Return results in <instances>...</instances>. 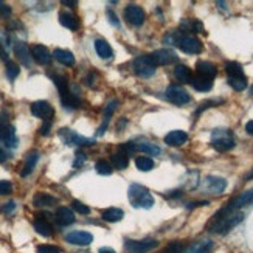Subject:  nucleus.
Here are the masks:
<instances>
[{"label":"nucleus","instance_id":"obj_1","mask_svg":"<svg viewBox=\"0 0 253 253\" xmlns=\"http://www.w3.org/2000/svg\"><path fill=\"white\" fill-rule=\"evenodd\" d=\"M165 42H169L172 45H177L182 51L188 54H197L202 51V42L197 39L196 36L186 35V33L180 31H172L169 35L165 36Z\"/></svg>","mask_w":253,"mask_h":253},{"label":"nucleus","instance_id":"obj_2","mask_svg":"<svg viewBox=\"0 0 253 253\" xmlns=\"http://www.w3.org/2000/svg\"><path fill=\"white\" fill-rule=\"evenodd\" d=\"M244 219V214L241 211H221L217 214L214 222L211 224V232L217 235H225L228 233L233 227H236L241 221Z\"/></svg>","mask_w":253,"mask_h":253},{"label":"nucleus","instance_id":"obj_3","mask_svg":"<svg viewBox=\"0 0 253 253\" xmlns=\"http://www.w3.org/2000/svg\"><path fill=\"white\" fill-rule=\"evenodd\" d=\"M127 197H129V202L135 208H146V210H149L154 205V197L151 196L149 190L137 183L129 186Z\"/></svg>","mask_w":253,"mask_h":253},{"label":"nucleus","instance_id":"obj_4","mask_svg":"<svg viewBox=\"0 0 253 253\" xmlns=\"http://www.w3.org/2000/svg\"><path fill=\"white\" fill-rule=\"evenodd\" d=\"M211 145L219 152H227L235 148L236 141L228 129H216L211 134Z\"/></svg>","mask_w":253,"mask_h":253},{"label":"nucleus","instance_id":"obj_5","mask_svg":"<svg viewBox=\"0 0 253 253\" xmlns=\"http://www.w3.org/2000/svg\"><path fill=\"white\" fill-rule=\"evenodd\" d=\"M59 137L62 138V141L65 145H76V146H92L93 145V140L92 138H87V137H83L80 134H76L75 130L72 129H67L64 127L59 130Z\"/></svg>","mask_w":253,"mask_h":253},{"label":"nucleus","instance_id":"obj_6","mask_svg":"<svg viewBox=\"0 0 253 253\" xmlns=\"http://www.w3.org/2000/svg\"><path fill=\"white\" fill-rule=\"evenodd\" d=\"M159 246L157 239L146 238L140 241H126V250L129 253H148Z\"/></svg>","mask_w":253,"mask_h":253},{"label":"nucleus","instance_id":"obj_7","mask_svg":"<svg viewBox=\"0 0 253 253\" xmlns=\"http://www.w3.org/2000/svg\"><path fill=\"white\" fill-rule=\"evenodd\" d=\"M157 65L154 64L151 56H140L134 61V70L141 78H149L156 73Z\"/></svg>","mask_w":253,"mask_h":253},{"label":"nucleus","instance_id":"obj_8","mask_svg":"<svg viewBox=\"0 0 253 253\" xmlns=\"http://www.w3.org/2000/svg\"><path fill=\"white\" fill-rule=\"evenodd\" d=\"M165 93H167L168 101H171L172 104H177V106H183V104H186V103H190V101H191L190 93L186 92V90L183 89V87L175 85V84L169 85Z\"/></svg>","mask_w":253,"mask_h":253},{"label":"nucleus","instance_id":"obj_9","mask_svg":"<svg viewBox=\"0 0 253 253\" xmlns=\"http://www.w3.org/2000/svg\"><path fill=\"white\" fill-rule=\"evenodd\" d=\"M149 56L152 58V61H154V64H156V65H168V64H174V62L179 61V56L171 48L156 50L154 53H151Z\"/></svg>","mask_w":253,"mask_h":253},{"label":"nucleus","instance_id":"obj_10","mask_svg":"<svg viewBox=\"0 0 253 253\" xmlns=\"http://www.w3.org/2000/svg\"><path fill=\"white\" fill-rule=\"evenodd\" d=\"M125 19L129 22L130 25L140 27V25H143V22H145V11H143L141 6L130 3L125 9Z\"/></svg>","mask_w":253,"mask_h":253},{"label":"nucleus","instance_id":"obj_11","mask_svg":"<svg viewBox=\"0 0 253 253\" xmlns=\"http://www.w3.org/2000/svg\"><path fill=\"white\" fill-rule=\"evenodd\" d=\"M0 141H2L6 148H11V149L17 148L19 138L16 135V129H14L13 125L8 123V125L0 126Z\"/></svg>","mask_w":253,"mask_h":253},{"label":"nucleus","instance_id":"obj_12","mask_svg":"<svg viewBox=\"0 0 253 253\" xmlns=\"http://www.w3.org/2000/svg\"><path fill=\"white\" fill-rule=\"evenodd\" d=\"M31 114L41 118V120H51V117L54 115V109L48 101H35L31 104Z\"/></svg>","mask_w":253,"mask_h":253},{"label":"nucleus","instance_id":"obj_13","mask_svg":"<svg viewBox=\"0 0 253 253\" xmlns=\"http://www.w3.org/2000/svg\"><path fill=\"white\" fill-rule=\"evenodd\" d=\"M250 204H253V188H250V190L244 191L243 194H239L238 197H235V199L230 202L222 211H236L238 208L250 205Z\"/></svg>","mask_w":253,"mask_h":253},{"label":"nucleus","instance_id":"obj_14","mask_svg":"<svg viewBox=\"0 0 253 253\" xmlns=\"http://www.w3.org/2000/svg\"><path fill=\"white\" fill-rule=\"evenodd\" d=\"M227 188V180L216 175H208L204 179V190L210 191L213 194H221Z\"/></svg>","mask_w":253,"mask_h":253},{"label":"nucleus","instance_id":"obj_15","mask_svg":"<svg viewBox=\"0 0 253 253\" xmlns=\"http://www.w3.org/2000/svg\"><path fill=\"white\" fill-rule=\"evenodd\" d=\"M65 241H67L69 244H73V246H89L92 244L93 241V236L92 233L89 232H72L65 236Z\"/></svg>","mask_w":253,"mask_h":253},{"label":"nucleus","instance_id":"obj_16","mask_svg":"<svg viewBox=\"0 0 253 253\" xmlns=\"http://www.w3.org/2000/svg\"><path fill=\"white\" fill-rule=\"evenodd\" d=\"M31 58L35 59L38 64H41V65H48L51 62V58L53 56L50 54V51H48L47 47L36 43V45L31 47Z\"/></svg>","mask_w":253,"mask_h":253},{"label":"nucleus","instance_id":"obj_17","mask_svg":"<svg viewBox=\"0 0 253 253\" xmlns=\"http://www.w3.org/2000/svg\"><path fill=\"white\" fill-rule=\"evenodd\" d=\"M48 216L47 214H38L36 219H35V230L41 235V236H45V238H50L53 235V227L51 224L48 222Z\"/></svg>","mask_w":253,"mask_h":253},{"label":"nucleus","instance_id":"obj_18","mask_svg":"<svg viewBox=\"0 0 253 253\" xmlns=\"http://www.w3.org/2000/svg\"><path fill=\"white\" fill-rule=\"evenodd\" d=\"M14 53H16V56L22 65L30 67L31 65V50L28 48V45L25 42H16L14 43Z\"/></svg>","mask_w":253,"mask_h":253},{"label":"nucleus","instance_id":"obj_19","mask_svg":"<svg viewBox=\"0 0 253 253\" xmlns=\"http://www.w3.org/2000/svg\"><path fill=\"white\" fill-rule=\"evenodd\" d=\"M188 140V135H186V132L183 130H171L169 134L165 135V143H167L168 146H182L186 143Z\"/></svg>","mask_w":253,"mask_h":253},{"label":"nucleus","instance_id":"obj_20","mask_svg":"<svg viewBox=\"0 0 253 253\" xmlns=\"http://www.w3.org/2000/svg\"><path fill=\"white\" fill-rule=\"evenodd\" d=\"M54 219H56V222L59 225L67 227L75 222V213L67 207H61V208H58L56 214H54Z\"/></svg>","mask_w":253,"mask_h":253},{"label":"nucleus","instance_id":"obj_21","mask_svg":"<svg viewBox=\"0 0 253 253\" xmlns=\"http://www.w3.org/2000/svg\"><path fill=\"white\" fill-rule=\"evenodd\" d=\"M59 22L61 25L69 28L70 31H76L80 28V19L76 17L75 14L69 13V11H61L59 13Z\"/></svg>","mask_w":253,"mask_h":253},{"label":"nucleus","instance_id":"obj_22","mask_svg":"<svg viewBox=\"0 0 253 253\" xmlns=\"http://www.w3.org/2000/svg\"><path fill=\"white\" fill-rule=\"evenodd\" d=\"M39 160V152L38 151H33V152H28L27 157H25V163H24V168L20 171V175L22 177H27L33 172V169L36 168V163Z\"/></svg>","mask_w":253,"mask_h":253},{"label":"nucleus","instance_id":"obj_23","mask_svg":"<svg viewBox=\"0 0 253 253\" xmlns=\"http://www.w3.org/2000/svg\"><path fill=\"white\" fill-rule=\"evenodd\" d=\"M58 204V199L51 194H47V193H39L35 196V199H33V205L38 207V208H45V207H53Z\"/></svg>","mask_w":253,"mask_h":253},{"label":"nucleus","instance_id":"obj_24","mask_svg":"<svg viewBox=\"0 0 253 253\" xmlns=\"http://www.w3.org/2000/svg\"><path fill=\"white\" fill-rule=\"evenodd\" d=\"M95 50L98 53V56L101 59H111L114 56V50L109 45V42L104 39H96L95 41Z\"/></svg>","mask_w":253,"mask_h":253},{"label":"nucleus","instance_id":"obj_25","mask_svg":"<svg viewBox=\"0 0 253 253\" xmlns=\"http://www.w3.org/2000/svg\"><path fill=\"white\" fill-rule=\"evenodd\" d=\"M117 106H118V101L117 100H112L111 103H107V106L104 109V117H103L104 120H103V125L100 126V129H98V135H103L104 132H106V127H107L109 122H111V117L115 112Z\"/></svg>","mask_w":253,"mask_h":253},{"label":"nucleus","instance_id":"obj_26","mask_svg":"<svg viewBox=\"0 0 253 253\" xmlns=\"http://www.w3.org/2000/svg\"><path fill=\"white\" fill-rule=\"evenodd\" d=\"M53 56H54V59H56L58 62H61L62 65H67V67H70V65L75 64V56H73V53L69 51V50L56 48V50L53 51Z\"/></svg>","mask_w":253,"mask_h":253},{"label":"nucleus","instance_id":"obj_27","mask_svg":"<svg viewBox=\"0 0 253 253\" xmlns=\"http://www.w3.org/2000/svg\"><path fill=\"white\" fill-rule=\"evenodd\" d=\"M197 73H199V76H205V78L213 80L217 73V70L211 62L201 61V62H197Z\"/></svg>","mask_w":253,"mask_h":253},{"label":"nucleus","instance_id":"obj_28","mask_svg":"<svg viewBox=\"0 0 253 253\" xmlns=\"http://www.w3.org/2000/svg\"><path fill=\"white\" fill-rule=\"evenodd\" d=\"M50 78L53 80L54 85L58 87V90H59V96H65V95H69L70 89H69V81L67 78H65L64 75H50Z\"/></svg>","mask_w":253,"mask_h":253},{"label":"nucleus","instance_id":"obj_29","mask_svg":"<svg viewBox=\"0 0 253 253\" xmlns=\"http://www.w3.org/2000/svg\"><path fill=\"white\" fill-rule=\"evenodd\" d=\"M191 84H193V87H194L196 90H199V92H208V90H211V87H213V80L197 75L196 78H193Z\"/></svg>","mask_w":253,"mask_h":253},{"label":"nucleus","instance_id":"obj_30","mask_svg":"<svg viewBox=\"0 0 253 253\" xmlns=\"http://www.w3.org/2000/svg\"><path fill=\"white\" fill-rule=\"evenodd\" d=\"M134 148H135V151H141V152L148 154V156H159L160 154V148L156 145V143H151V141L135 143Z\"/></svg>","mask_w":253,"mask_h":253},{"label":"nucleus","instance_id":"obj_31","mask_svg":"<svg viewBox=\"0 0 253 253\" xmlns=\"http://www.w3.org/2000/svg\"><path fill=\"white\" fill-rule=\"evenodd\" d=\"M125 213L120 208H107L101 213V217L104 219L106 222H120L123 219Z\"/></svg>","mask_w":253,"mask_h":253},{"label":"nucleus","instance_id":"obj_32","mask_svg":"<svg viewBox=\"0 0 253 253\" xmlns=\"http://www.w3.org/2000/svg\"><path fill=\"white\" fill-rule=\"evenodd\" d=\"M112 165L117 169H126L127 165H129L127 152H125L123 149H120V152L112 154Z\"/></svg>","mask_w":253,"mask_h":253},{"label":"nucleus","instance_id":"obj_33","mask_svg":"<svg viewBox=\"0 0 253 253\" xmlns=\"http://www.w3.org/2000/svg\"><path fill=\"white\" fill-rule=\"evenodd\" d=\"M211 246V241H197V243H193L190 247H186L183 253H208Z\"/></svg>","mask_w":253,"mask_h":253},{"label":"nucleus","instance_id":"obj_34","mask_svg":"<svg viewBox=\"0 0 253 253\" xmlns=\"http://www.w3.org/2000/svg\"><path fill=\"white\" fill-rule=\"evenodd\" d=\"M174 76L177 78L180 83H190L193 81V73H191V69L186 67V65H177V67L174 69Z\"/></svg>","mask_w":253,"mask_h":253},{"label":"nucleus","instance_id":"obj_35","mask_svg":"<svg viewBox=\"0 0 253 253\" xmlns=\"http://www.w3.org/2000/svg\"><path fill=\"white\" fill-rule=\"evenodd\" d=\"M225 70L228 73V78H244V70L238 62H227Z\"/></svg>","mask_w":253,"mask_h":253},{"label":"nucleus","instance_id":"obj_36","mask_svg":"<svg viewBox=\"0 0 253 253\" xmlns=\"http://www.w3.org/2000/svg\"><path fill=\"white\" fill-rule=\"evenodd\" d=\"M180 27H182L183 31H191V33H201L204 30L201 22L199 20H193V19H185V20H182Z\"/></svg>","mask_w":253,"mask_h":253},{"label":"nucleus","instance_id":"obj_37","mask_svg":"<svg viewBox=\"0 0 253 253\" xmlns=\"http://www.w3.org/2000/svg\"><path fill=\"white\" fill-rule=\"evenodd\" d=\"M135 167L140 169V171H151L152 168H154V160L152 159H149V157H137V160H135Z\"/></svg>","mask_w":253,"mask_h":253},{"label":"nucleus","instance_id":"obj_38","mask_svg":"<svg viewBox=\"0 0 253 253\" xmlns=\"http://www.w3.org/2000/svg\"><path fill=\"white\" fill-rule=\"evenodd\" d=\"M95 169L98 174H101V175H111L112 174V165L107 160H98L95 165Z\"/></svg>","mask_w":253,"mask_h":253},{"label":"nucleus","instance_id":"obj_39","mask_svg":"<svg viewBox=\"0 0 253 253\" xmlns=\"http://www.w3.org/2000/svg\"><path fill=\"white\" fill-rule=\"evenodd\" d=\"M6 76H8V80L9 81H14L17 76H19V73H20V69H19V65L16 64V62H11V61H8L6 62Z\"/></svg>","mask_w":253,"mask_h":253},{"label":"nucleus","instance_id":"obj_40","mask_svg":"<svg viewBox=\"0 0 253 253\" xmlns=\"http://www.w3.org/2000/svg\"><path fill=\"white\" fill-rule=\"evenodd\" d=\"M228 84L232 85L235 90L243 92L247 87V80H246V76L244 78H228Z\"/></svg>","mask_w":253,"mask_h":253},{"label":"nucleus","instance_id":"obj_41","mask_svg":"<svg viewBox=\"0 0 253 253\" xmlns=\"http://www.w3.org/2000/svg\"><path fill=\"white\" fill-rule=\"evenodd\" d=\"M72 207H73V210H75V211H78L80 214H89V213H90V208L87 207L85 204L80 202V201H73Z\"/></svg>","mask_w":253,"mask_h":253},{"label":"nucleus","instance_id":"obj_42","mask_svg":"<svg viewBox=\"0 0 253 253\" xmlns=\"http://www.w3.org/2000/svg\"><path fill=\"white\" fill-rule=\"evenodd\" d=\"M163 253H183V246H182V243H179V241H174V243H171L167 249H165Z\"/></svg>","mask_w":253,"mask_h":253},{"label":"nucleus","instance_id":"obj_43","mask_svg":"<svg viewBox=\"0 0 253 253\" xmlns=\"http://www.w3.org/2000/svg\"><path fill=\"white\" fill-rule=\"evenodd\" d=\"M16 202L14 201H9L6 204H3L2 207H0V213H3V214H11L14 210H16Z\"/></svg>","mask_w":253,"mask_h":253},{"label":"nucleus","instance_id":"obj_44","mask_svg":"<svg viewBox=\"0 0 253 253\" xmlns=\"http://www.w3.org/2000/svg\"><path fill=\"white\" fill-rule=\"evenodd\" d=\"M11 191H13V185L9 180H0V196L9 194Z\"/></svg>","mask_w":253,"mask_h":253},{"label":"nucleus","instance_id":"obj_45","mask_svg":"<svg viewBox=\"0 0 253 253\" xmlns=\"http://www.w3.org/2000/svg\"><path fill=\"white\" fill-rule=\"evenodd\" d=\"M38 253H61V250L54 246H48V244H43L38 247Z\"/></svg>","mask_w":253,"mask_h":253},{"label":"nucleus","instance_id":"obj_46","mask_svg":"<svg viewBox=\"0 0 253 253\" xmlns=\"http://www.w3.org/2000/svg\"><path fill=\"white\" fill-rule=\"evenodd\" d=\"M85 162V154L78 151L76 152V157H75V162H73V168H80L83 167V163Z\"/></svg>","mask_w":253,"mask_h":253},{"label":"nucleus","instance_id":"obj_47","mask_svg":"<svg viewBox=\"0 0 253 253\" xmlns=\"http://www.w3.org/2000/svg\"><path fill=\"white\" fill-rule=\"evenodd\" d=\"M11 14V8H9V5H6V3H3V2H0V16L2 17H8Z\"/></svg>","mask_w":253,"mask_h":253},{"label":"nucleus","instance_id":"obj_48","mask_svg":"<svg viewBox=\"0 0 253 253\" xmlns=\"http://www.w3.org/2000/svg\"><path fill=\"white\" fill-rule=\"evenodd\" d=\"M107 17H109V22H111V24H112L114 27H118V25H120L118 17H117V14L114 13V11L109 9V11H107Z\"/></svg>","mask_w":253,"mask_h":253},{"label":"nucleus","instance_id":"obj_49","mask_svg":"<svg viewBox=\"0 0 253 253\" xmlns=\"http://www.w3.org/2000/svg\"><path fill=\"white\" fill-rule=\"evenodd\" d=\"M50 127H51V120H48V122H45V125H43L41 127V135H48V132H50Z\"/></svg>","mask_w":253,"mask_h":253},{"label":"nucleus","instance_id":"obj_50","mask_svg":"<svg viewBox=\"0 0 253 253\" xmlns=\"http://www.w3.org/2000/svg\"><path fill=\"white\" fill-rule=\"evenodd\" d=\"M246 132L250 135H253V120H250V122L246 125Z\"/></svg>","mask_w":253,"mask_h":253},{"label":"nucleus","instance_id":"obj_51","mask_svg":"<svg viewBox=\"0 0 253 253\" xmlns=\"http://www.w3.org/2000/svg\"><path fill=\"white\" fill-rule=\"evenodd\" d=\"M8 160V154L0 148V163H3V162H6Z\"/></svg>","mask_w":253,"mask_h":253},{"label":"nucleus","instance_id":"obj_52","mask_svg":"<svg viewBox=\"0 0 253 253\" xmlns=\"http://www.w3.org/2000/svg\"><path fill=\"white\" fill-rule=\"evenodd\" d=\"M62 5H69V6L75 8L76 5H78V2H76V0H62Z\"/></svg>","mask_w":253,"mask_h":253},{"label":"nucleus","instance_id":"obj_53","mask_svg":"<svg viewBox=\"0 0 253 253\" xmlns=\"http://www.w3.org/2000/svg\"><path fill=\"white\" fill-rule=\"evenodd\" d=\"M98 253H117V252L111 247H101L100 250H98Z\"/></svg>","mask_w":253,"mask_h":253},{"label":"nucleus","instance_id":"obj_54","mask_svg":"<svg viewBox=\"0 0 253 253\" xmlns=\"http://www.w3.org/2000/svg\"><path fill=\"white\" fill-rule=\"evenodd\" d=\"M250 93H252V95H253V87H252V89H250Z\"/></svg>","mask_w":253,"mask_h":253},{"label":"nucleus","instance_id":"obj_55","mask_svg":"<svg viewBox=\"0 0 253 253\" xmlns=\"http://www.w3.org/2000/svg\"><path fill=\"white\" fill-rule=\"evenodd\" d=\"M78 253H89V252H78Z\"/></svg>","mask_w":253,"mask_h":253}]
</instances>
